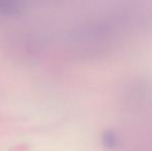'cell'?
<instances>
[{
    "label": "cell",
    "instance_id": "cell-1",
    "mask_svg": "<svg viewBox=\"0 0 152 151\" xmlns=\"http://www.w3.org/2000/svg\"><path fill=\"white\" fill-rule=\"evenodd\" d=\"M20 9L18 2H0V15H14Z\"/></svg>",
    "mask_w": 152,
    "mask_h": 151
}]
</instances>
